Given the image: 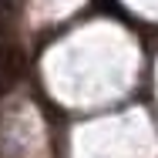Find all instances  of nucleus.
I'll list each match as a JSON object with an SVG mask.
<instances>
[{"label":"nucleus","instance_id":"obj_1","mask_svg":"<svg viewBox=\"0 0 158 158\" xmlns=\"http://www.w3.org/2000/svg\"><path fill=\"white\" fill-rule=\"evenodd\" d=\"M17 71H20V57H17V47L10 44V37L0 31V94L10 91V84L17 81Z\"/></svg>","mask_w":158,"mask_h":158},{"label":"nucleus","instance_id":"obj_2","mask_svg":"<svg viewBox=\"0 0 158 158\" xmlns=\"http://www.w3.org/2000/svg\"><path fill=\"white\" fill-rule=\"evenodd\" d=\"M10 10H14V0H0V17H7Z\"/></svg>","mask_w":158,"mask_h":158}]
</instances>
